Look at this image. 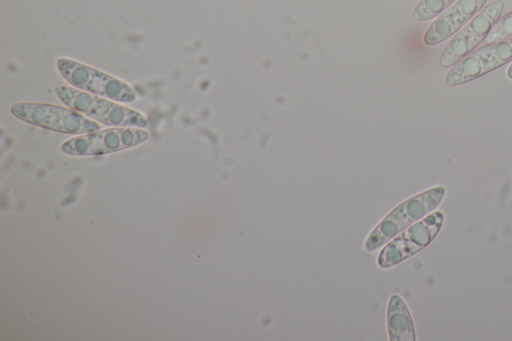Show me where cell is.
<instances>
[{"mask_svg": "<svg viewBox=\"0 0 512 341\" xmlns=\"http://www.w3.org/2000/svg\"><path fill=\"white\" fill-rule=\"evenodd\" d=\"M10 111L22 121L66 134H85L101 128L100 124L73 109L47 103H17Z\"/></svg>", "mask_w": 512, "mask_h": 341, "instance_id": "cell-3", "label": "cell"}, {"mask_svg": "<svg viewBox=\"0 0 512 341\" xmlns=\"http://www.w3.org/2000/svg\"><path fill=\"white\" fill-rule=\"evenodd\" d=\"M457 0H420L412 12L415 21H426L439 16Z\"/></svg>", "mask_w": 512, "mask_h": 341, "instance_id": "cell-11", "label": "cell"}, {"mask_svg": "<svg viewBox=\"0 0 512 341\" xmlns=\"http://www.w3.org/2000/svg\"><path fill=\"white\" fill-rule=\"evenodd\" d=\"M506 75L507 77L512 80V63L511 65L508 67L507 71H506Z\"/></svg>", "mask_w": 512, "mask_h": 341, "instance_id": "cell-13", "label": "cell"}, {"mask_svg": "<svg viewBox=\"0 0 512 341\" xmlns=\"http://www.w3.org/2000/svg\"><path fill=\"white\" fill-rule=\"evenodd\" d=\"M55 93L71 109L104 125L144 128L148 124L140 112L100 98L98 95L64 85L57 86Z\"/></svg>", "mask_w": 512, "mask_h": 341, "instance_id": "cell-1", "label": "cell"}, {"mask_svg": "<svg viewBox=\"0 0 512 341\" xmlns=\"http://www.w3.org/2000/svg\"><path fill=\"white\" fill-rule=\"evenodd\" d=\"M504 10L503 0L485 5L446 45L440 57L443 67L455 65L484 41Z\"/></svg>", "mask_w": 512, "mask_h": 341, "instance_id": "cell-5", "label": "cell"}, {"mask_svg": "<svg viewBox=\"0 0 512 341\" xmlns=\"http://www.w3.org/2000/svg\"><path fill=\"white\" fill-rule=\"evenodd\" d=\"M512 61V37L485 44L473 50L450 69L445 76L446 86H456L476 79Z\"/></svg>", "mask_w": 512, "mask_h": 341, "instance_id": "cell-7", "label": "cell"}, {"mask_svg": "<svg viewBox=\"0 0 512 341\" xmlns=\"http://www.w3.org/2000/svg\"><path fill=\"white\" fill-rule=\"evenodd\" d=\"M443 219V213L436 211L410 226L382 250L378 264L381 267H389L423 249L438 234Z\"/></svg>", "mask_w": 512, "mask_h": 341, "instance_id": "cell-8", "label": "cell"}, {"mask_svg": "<svg viewBox=\"0 0 512 341\" xmlns=\"http://www.w3.org/2000/svg\"><path fill=\"white\" fill-rule=\"evenodd\" d=\"M487 0H457L441 13L424 34V43L432 46L456 34L484 6Z\"/></svg>", "mask_w": 512, "mask_h": 341, "instance_id": "cell-9", "label": "cell"}, {"mask_svg": "<svg viewBox=\"0 0 512 341\" xmlns=\"http://www.w3.org/2000/svg\"><path fill=\"white\" fill-rule=\"evenodd\" d=\"M57 68L64 79L78 89L117 102L130 103L137 99L131 86L89 65L60 58Z\"/></svg>", "mask_w": 512, "mask_h": 341, "instance_id": "cell-4", "label": "cell"}, {"mask_svg": "<svg viewBox=\"0 0 512 341\" xmlns=\"http://www.w3.org/2000/svg\"><path fill=\"white\" fill-rule=\"evenodd\" d=\"M512 37V11L502 16L482 43L489 44Z\"/></svg>", "mask_w": 512, "mask_h": 341, "instance_id": "cell-12", "label": "cell"}, {"mask_svg": "<svg viewBox=\"0 0 512 341\" xmlns=\"http://www.w3.org/2000/svg\"><path fill=\"white\" fill-rule=\"evenodd\" d=\"M445 193L442 186L429 189L401 203L370 234L366 249L375 250L415 221L431 213Z\"/></svg>", "mask_w": 512, "mask_h": 341, "instance_id": "cell-2", "label": "cell"}, {"mask_svg": "<svg viewBox=\"0 0 512 341\" xmlns=\"http://www.w3.org/2000/svg\"><path fill=\"white\" fill-rule=\"evenodd\" d=\"M148 139V133L136 127L97 130L65 141L61 149L70 155H104L131 148Z\"/></svg>", "mask_w": 512, "mask_h": 341, "instance_id": "cell-6", "label": "cell"}, {"mask_svg": "<svg viewBox=\"0 0 512 341\" xmlns=\"http://www.w3.org/2000/svg\"><path fill=\"white\" fill-rule=\"evenodd\" d=\"M387 326L392 341H414L415 331L410 312L398 295H393L387 310Z\"/></svg>", "mask_w": 512, "mask_h": 341, "instance_id": "cell-10", "label": "cell"}]
</instances>
